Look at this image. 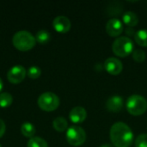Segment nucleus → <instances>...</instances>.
I'll use <instances>...</instances> for the list:
<instances>
[{"label":"nucleus","mask_w":147,"mask_h":147,"mask_svg":"<svg viewBox=\"0 0 147 147\" xmlns=\"http://www.w3.org/2000/svg\"><path fill=\"white\" fill-rule=\"evenodd\" d=\"M133 59L137 62V63H142L146 60V54L142 49H135L134 50L132 53Z\"/></svg>","instance_id":"aec40b11"},{"label":"nucleus","mask_w":147,"mask_h":147,"mask_svg":"<svg viewBox=\"0 0 147 147\" xmlns=\"http://www.w3.org/2000/svg\"><path fill=\"white\" fill-rule=\"evenodd\" d=\"M135 147H147V134H143L139 135L135 140Z\"/></svg>","instance_id":"4be33fe9"},{"label":"nucleus","mask_w":147,"mask_h":147,"mask_svg":"<svg viewBox=\"0 0 147 147\" xmlns=\"http://www.w3.org/2000/svg\"><path fill=\"white\" fill-rule=\"evenodd\" d=\"M41 74V70L38 66H30L28 70V76L30 78H38Z\"/></svg>","instance_id":"412c9836"},{"label":"nucleus","mask_w":147,"mask_h":147,"mask_svg":"<svg viewBox=\"0 0 147 147\" xmlns=\"http://www.w3.org/2000/svg\"><path fill=\"white\" fill-rule=\"evenodd\" d=\"M134 48V45L133 40L127 37L121 36L117 38L112 44L113 53L121 58H125L133 53Z\"/></svg>","instance_id":"20e7f679"},{"label":"nucleus","mask_w":147,"mask_h":147,"mask_svg":"<svg viewBox=\"0 0 147 147\" xmlns=\"http://www.w3.org/2000/svg\"><path fill=\"white\" fill-rule=\"evenodd\" d=\"M124 105V101L120 96H113L106 102V109L109 112L118 113L120 112Z\"/></svg>","instance_id":"9b49d317"},{"label":"nucleus","mask_w":147,"mask_h":147,"mask_svg":"<svg viewBox=\"0 0 147 147\" xmlns=\"http://www.w3.org/2000/svg\"><path fill=\"white\" fill-rule=\"evenodd\" d=\"M0 147H2V146H1V145H0Z\"/></svg>","instance_id":"a878e982"},{"label":"nucleus","mask_w":147,"mask_h":147,"mask_svg":"<svg viewBox=\"0 0 147 147\" xmlns=\"http://www.w3.org/2000/svg\"><path fill=\"white\" fill-rule=\"evenodd\" d=\"M126 107L130 115L134 116H139L146 112L147 100L142 96L132 95L127 98Z\"/></svg>","instance_id":"7ed1b4c3"},{"label":"nucleus","mask_w":147,"mask_h":147,"mask_svg":"<svg viewBox=\"0 0 147 147\" xmlns=\"http://www.w3.org/2000/svg\"><path fill=\"white\" fill-rule=\"evenodd\" d=\"M101 147H113L110 144H104V145H102Z\"/></svg>","instance_id":"393cba45"},{"label":"nucleus","mask_w":147,"mask_h":147,"mask_svg":"<svg viewBox=\"0 0 147 147\" xmlns=\"http://www.w3.org/2000/svg\"><path fill=\"white\" fill-rule=\"evenodd\" d=\"M26 74H27L26 69L21 65H16L12 66L8 71L7 78L10 83L19 84L25 78Z\"/></svg>","instance_id":"0eeeda50"},{"label":"nucleus","mask_w":147,"mask_h":147,"mask_svg":"<svg viewBox=\"0 0 147 147\" xmlns=\"http://www.w3.org/2000/svg\"><path fill=\"white\" fill-rule=\"evenodd\" d=\"M105 70L113 76L119 75L123 70V65L121 61L116 58H109L105 60L104 63Z\"/></svg>","instance_id":"1a4fd4ad"},{"label":"nucleus","mask_w":147,"mask_h":147,"mask_svg":"<svg viewBox=\"0 0 147 147\" xmlns=\"http://www.w3.org/2000/svg\"><path fill=\"white\" fill-rule=\"evenodd\" d=\"M110 140L115 147H130L134 142V134L124 122L115 123L110 128Z\"/></svg>","instance_id":"f257e3e1"},{"label":"nucleus","mask_w":147,"mask_h":147,"mask_svg":"<svg viewBox=\"0 0 147 147\" xmlns=\"http://www.w3.org/2000/svg\"><path fill=\"white\" fill-rule=\"evenodd\" d=\"M3 81H2V78H0V91L2 90V89H3Z\"/></svg>","instance_id":"b1692460"},{"label":"nucleus","mask_w":147,"mask_h":147,"mask_svg":"<svg viewBox=\"0 0 147 147\" xmlns=\"http://www.w3.org/2000/svg\"><path fill=\"white\" fill-rule=\"evenodd\" d=\"M66 140L73 146H82L86 140V133L81 127L73 125L66 131Z\"/></svg>","instance_id":"423d86ee"},{"label":"nucleus","mask_w":147,"mask_h":147,"mask_svg":"<svg viewBox=\"0 0 147 147\" xmlns=\"http://www.w3.org/2000/svg\"><path fill=\"white\" fill-rule=\"evenodd\" d=\"M12 43L15 47L20 51H28L35 46V37L27 30L16 32L12 38Z\"/></svg>","instance_id":"f03ea898"},{"label":"nucleus","mask_w":147,"mask_h":147,"mask_svg":"<svg viewBox=\"0 0 147 147\" xmlns=\"http://www.w3.org/2000/svg\"><path fill=\"white\" fill-rule=\"evenodd\" d=\"M86 117H87V112L85 109L80 106L73 108L69 114V118L71 121L73 122L74 124H79L84 122Z\"/></svg>","instance_id":"f8f14e48"},{"label":"nucleus","mask_w":147,"mask_h":147,"mask_svg":"<svg viewBox=\"0 0 147 147\" xmlns=\"http://www.w3.org/2000/svg\"><path fill=\"white\" fill-rule=\"evenodd\" d=\"M51 39V34L48 31L45 29H40L39 30L36 34H35V40L37 42L40 44H46Z\"/></svg>","instance_id":"f3484780"},{"label":"nucleus","mask_w":147,"mask_h":147,"mask_svg":"<svg viewBox=\"0 0 147 147\" xmlns=\"http://www.w3.org/2000/svg\"><path fill=\"white\" fill-rule=\"evenodd\" d=\"M13 102V96L9 92H3L0 94V107L7 108L11 105Z\"/></svg>","instance_id":"6ab92c4d"},{"label":"nucleus","mask_w":147,"mask_h":147,"mask_svg":"<svg viewBox=\"0 0 147 147\" xmlns=\"http://www.w3.org/2000/svg\"><path fill=\"white\" fill-rule=\"evenodd\" d=\"M5 130H6V125L4 121L2 119H0V138H2L3 135L4 134Z\"/></svg>","instance_id":"5701e85b"},{"label":"nucleus","mask_w":147,"mask_h":147,"mask_svg":"<svg viewBox=\"0 0 147 147\" xmlns=\"http://www.w3.org/2000/svg\"><path fill=\"white\" fill-rule=\"evenodd\" d=\"M53 26L54 29L59 33H66L71 29V23L69 18L64 16H56L53 21Z\"/></svg>","instance_id":"9d476101"},{"label":"nucleus","mask_w":147,"mask_h":147,"mask_svg":"<svg viewBox=\"0 0 147 147\" xmlns=\"http://www.w3.org/2000/svg\"><path fill=\"white\" fill-rule=\"evenodd\" d=\"M38 105L44 111H54L59 106V98L53 92H44L38 98Z\"/></svg>","instance_id":"39448f33"},{"label":"nucleus","mask_w":147,"mask_h":147,"mask_svg":"<svg viewBox=\"0 0 147 147\" xmlns=\"http://www.w3.org/2000/svg\"><path fill=\"white\" fill-rule=\"evenodd\" d=\"M21 132L25 137L33 138L34 134H35V127L31 122L26 121L22 123L21 127Z\"/></svg>","instance_id":"dca6fc26"},{"label":"nucleus","mask_w":147,"mask_h":147,"mask_svg":"<svg viewBox=\"0 0 147 147\" xmlns=\"http://www.w3.org/2000/svg\"><path fill=\"white\" fill-rule=\"evenodd\" d=\"M53 128L59 133H62L64 131H65L68 127V122L66 121V119H65L62 116L57 117L53 120Z\"/></svg>","instance_id":"4468645a"},{"label":"nucleus","mask_w":147,"mask_h":147,"mask_svg":"<svg viewBox=\"0 0 147 147\" xmlns=\"http://www.w3.org/2000/svg\"><path fill=\"white\" fill-rule=\"evenodd\" d=\"M134 40L136 43L143 47H147V30L140 29L134 34Z\"/></svg>","instance_id":"2eb2a0df"},{"label":"nucleus","mask_w":147,"mask_h":147,"mask_svg":"<svg viewBox=\"0 0 147 147\" xmlns=\"http://www.w3.org/2000/svg\"><path fill=\"white\" fill-rule=\"evenodd\" d=\"M123 28H124L122 22L115 18L109 20L105 26L107 34L111 37H117L121 34V33L123 32Z\"/></svg>","instance_id":"6e6552de"},{"label":"nucleus","mask_w":147,"mask_h":147,"mask_svg":"<svg viewBox=\"0 0 147 147\" xmlns=\"http://www.w3.org/2000/svg\"><path fill=\"white\" fill-rule=\"evenodd\" d=\"M122 20H123V22L130 28L135 27L139 23V17L133 11L126 12L122 16Z\"/></svg>","instance_id":"ddd939ff"},{"label":"nucleus","mask_w":147,"mask_h":147,"mask_svg":"<svg viewBox=\"0 0 147 147\" xmlns=\"http://www.w3.org/2000/svg\"><path fill=\"white\" fill-rule=\"evenodd\" d=\"M28 147H48V144L40 137H33L28 140Z\"/></svg>","instance_id":"a211bd4d"}]
</instances>
